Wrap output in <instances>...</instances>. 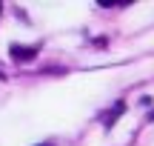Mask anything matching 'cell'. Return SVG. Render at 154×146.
Masks as SVG:
<instances>
[{
    "instance_id": "1",
    "label": "cell",
    "mask_w": 154,
    "mask_h": 146,
    "mask_svg": "<svg viewBox=\"0 0 154 146\" xmlns=\"http://www.w3.org/2000/svg\"><path fill=\"white\" fill-rule=\"evenodd\" d=\"M40 146H51V143H40Z\"/></svg>"
}]
</instances>
